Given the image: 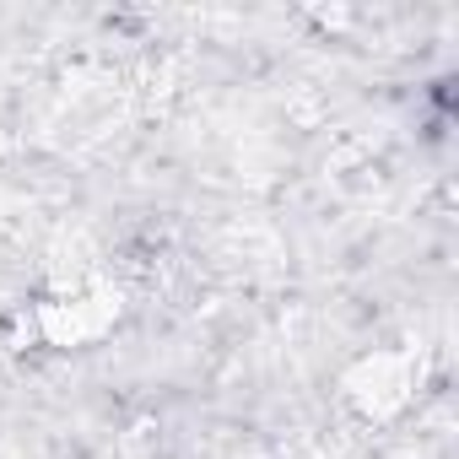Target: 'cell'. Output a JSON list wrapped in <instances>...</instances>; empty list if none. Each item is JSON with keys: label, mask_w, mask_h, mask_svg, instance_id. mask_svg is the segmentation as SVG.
Masks as SVG:
<instances>
[{"label": "cell", "mask_w": 459, "mask_h": 459, "mask_svg": "<svg viewBox=\"0 0 459 459\" xmlns=\"http://www.w3.org/2000/svg\"><path fill=\"white\" fill-rule=\"evenodd\" d=\"M411 389H416V368H411L405 351H373V357H362V362L346 373V384H341L346 405H351L357 416H368V421H394V416L411 405Z\"/></svg>", "instance_id": "cell-1"}]
</instances>
